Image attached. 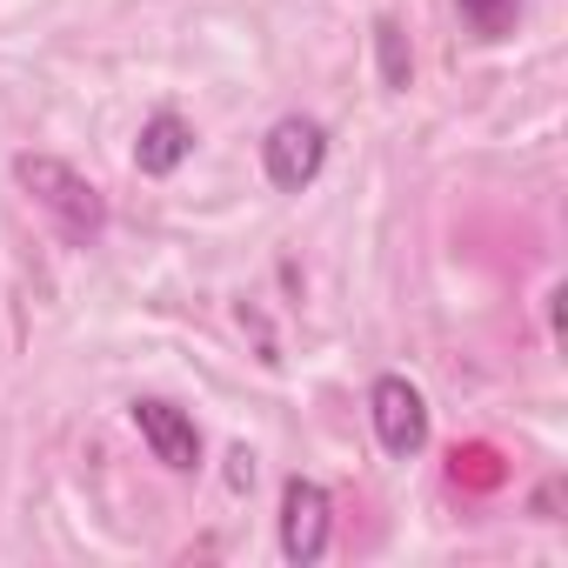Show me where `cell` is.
Segmentation results:
<instances>
[{
    "label": "cell",
    "mask_w": 568,
    "mask_h": 568,
    "mask_svg": "<svg viewBox=\"0 0 568 568\" xmlns=\"http://www.w3.org/2000/svg\"><path fill=\"white\" fill-rule=\"evenodd\" d=\"M555 501H561V481H541L535 488V515H555Z\"/></svg>",
    "instance_id": "8fae6325"
},
{
    "label": "cell",
    "mask_w": 568,
    "mask_h": 568,
    "mask_svg": "<svg viewBox=\"0 0 568 568\" xmlns=\"http://www.w3.org/2000/svg\"><path fill=\"white\" fill-rule=\"evenodd\" d=\"M281 555H288L295 568L328 555V488L308 481V475H295L288 488H281Z\"/></svg>",
    "instance_id": "3957f363"
},
{
    "label": "cell",
    "mask_w": 568,
    "mask_h": 568,
    "mask_svg": "<svg viewBox=\"0 0 568 568\" xmlns=\"http://www.w3.org/2000/svg\"><path fill=\"white\" fill-rule=\"evenodd\" d=\"M187 154H194V128H187L181 114H154V121L141 128V141H134V168H141V174H174Z\"/></svg>",
    "instance_id": "8992f818"
},
{
    "label": "cell",
    "mask_w": 568,
    "mask_h": 568,
    "mask_svg": "<svg viewBox=\"0 0 568 568\" xmlns=\"http://www.w3.org/2000/svg\"><path fill=\"white\" fill-rule=\"evenodd\" d=\"M14 174H21V187L68 227V234H101L108 227V201H101V187L94 181H81L68 161H54V154H21L14 161Z\"/></svg>",
    "instance_id": "6da1fadb"
},
{
    "label": "cell",
    "mask_w": 568,
    "mask_h": 568,
    "mask_svg": "<svg viewBox=\"0 0 568 568\" xmlns=\"http://www.w3.org/2000/svg\"><path fill=\"white\" fill-rule=\"evenodd\" d=\"M368 415H375V435L388 455H415L428 442V402L402 382V375H382L375 395H368Z\"/></svg>",
    "instance_id": "277c9868"
},
{
    "label": "cell",
    "mask_w": 568,
    "mask_h": 568,
    "mask_svg": "<svg viewBox=\"0 0 568 568\" xmlns=\"http://www.w3.org/2000/svg\"><path fill=\"white\" fill-rule=\"evenodd\" d=\"M134 428H141V442L154 448V462H168V468H194L201 462V428L174 408V402H134Z\"/></svg>",
    "instance_id": "5b68a950"
},
{
    "label": "cell",
    "mask_w": 568,
    "mask_h": 568,
    "mask_svg": "<svg viewBox=\"0 0 568 568\" xmlns=\"http://www.w3.org/2000/svg\"><path fill=\"white\" fill-rule=\"evenodd\" d=\"M322 161H328V134H322V121H308V114L274 121L267 141H261V168H267V181H274L281 194H302V187L322 174Z\"/></svg>",
    "instance_id": "7a4b0ae2"
},
{
    "label": "cell",
    "mask_w": 568,
    "mask_h": 568,
    "mask_svg": "<svg viewBox=\"0 0 568 568\" xmlns=\"http://www.w3.org/2000/svg\"><path fill=\"white\" fill-rule=\"evenodd\" d=\"M448 468H455V481H468V488H501V475H508V468H501V455H495V448H481V442L455 448V462H448Z\"/></svg>",
    "instance_id": "9c48e42d"
},
{
    "label": "cell",
    "mask_w": 568,
    "mask_h": 568,
    "mask_svg": "<svg viewBox=\"0 0 568 568\" xmlns=\"http://www.w3.org/2000/svg\"><path fill=\"white\" fill-rule=\"evenodd\" d=\"M375 61H382V88H395V94H408V81H415V54H408V34H402V21H375Z\"/></svg>",
    "instance_id": "52a82bcc"
},
{
    "label": "cell",
    "mask_w": 568,
    "mask_h": 568,
    "mask_svg": "<svg viewBox=\"0 0 568 568\" xmlns=\"http://www.w3.org/2000/svg\"><path fill=\"white\" fill-rule=\"evenodd\" d=\"M462 8V21L481 34V41H501L508 28H515V14H521V0H455Z\"/></svg>",
    "instance_id": "ba28073f"
},
{
    "label": "cell",
    "mask_w": 568,
    "mask_h": 568,
    "mask_svg": "<svg viewBox=\"0 0 568 568\" xmlns=\"http://www.w3.org/2000/svg\"><path fill=\"white\" fill-rule=\"evenodd\" d=\"M227 488H254V455H247V448L227 455Z\"/></svg>",
    "instance_id": "30bf717a"
}]
</instances>
